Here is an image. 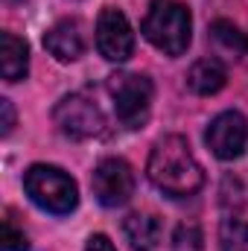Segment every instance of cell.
Wrapping results in <instances>:
<instances>
[{"instance_id":"cell-1","label":"cell","mask_w":248,"mask_h":251,"mask_svg":"<svg viewBox=\"0 0 248 251\" xmlns=\"http://www.w3.org/2000/svg\"><path fill=\"white\" fill-rule=\"evenodd\" d=\"M146 176L161 193L173 199H187L204 187V173L181 134H167L152 146Z\"/></svg>"},{"instance_id":"cell-8","label":"cell","mask_w":248,"mask_h":251,"mask_svg":"<svg viewBox=\"0 0 248 251\" xmlns=\"http://www.w3.org/2000/svg\"><path fill=\"white\" fill-rule=\"evenodd\" d=\"M204 140L219 161H234L246 152L248 120L240 111H222L210 120L207 131H204Z\"/></svg>"},{"instance_id":"cell-16","label":"cell","mask_w":248,"mask_h":251,"mask_svg":"<svg viewBox=\"0 0 248 251\" xmlns=\"http://www.w3.org/2000/svg\"><path fill=\"white\" fill-rule=\"evenodd\" d=\"M0 251H26V237L12 225V219H3V234H0Z\"/></svg>"},{"instance_id":"cell-6","label":"cell","mask_w":248,"mask_h":251,"mask_svg":"<svg viewBox=\"0 0 248 251\" xmlns=\"http://www.w3.org/2000/svg\"><path fill=\"white\" fill-rule=\"evenodd\" d=\"M91 187L102 207H123L134 196V170L123 158H102L94 167Z\"/></svg>"},{"instance_id":"cell-14","label":"cell","mask_w":248,"mask_h":251,"mask_svg":"<svg viewBox=\"0 0 248 251\" xmlns=\"http://www.w3.org/2000/svg\"><path fill=\"white\" fill-rule=\"evenodd\" d=\"M219 249L222 251H248V222L225 219L219 228Z\"/></svg>"},{"instance_id":"cell-10","label":"cell","mask_w":248,"mask_h":251,"mask_svg":"<svg viewBox=\"0 0 248 251\" xmlns=\"http://www.w3.org/2000/svg\"><path fill=\"white\" fill-rule=\"evenodd\" d=\"M123 234L131 251H155L161 243V219L155 213H128L123 219Z\"/></svg>"},{"instance_id":"cell-11","label":"cell","mask_w":248,"mask_h":251,"mask_svg":"<svg viewBox=\"0 0 248 251\" xmlns=\"http://www.w3.org/2000/svg\"><path fill=\"white\" fill-rule=\"evenodd\" d=\"M228 82V70L219 59H198L187 70V88L198 97H213L225 88Z\"/></svg>"},{"instance_id":"cell-18","label":"cell","mask_w":248,"mask_h":251,"mask_svg":"<svg viewBox=\"0 0 248 251\" xmlns=\"http://www.w3.org/2000/svg\"><path fill=\"white\" fill-rule=\"evenodd\" d=\"M0 111H3V128H0V131H3V134H9V131H12V126H15V108H12V102H9V100H6V97H3V100H0Z\"/></svg>"},{"instance_id":"cell-9","label":"cell","mask_w":248,"mask_h":251,"mask_svg":"<svg viewBox=\"0 0 248 251\" xmlns=\"http://www.w3.org/2000/svg\"><path fill=\"white\" fill-rule=\"evenodd\" d=\"M44 47L50 50V56H56L59 62H76L85 53V35H82V24L76 18H64L59 24H53L44 35Z\"/></svg>"},{"instance_id":"cell-5","label":"cell","mask_w":248,"mask_h":251,"mask_svg":"<svg viewBox=\"0 0 248 251\" xmlns=\"http://www.w3.org/2000/svg\"><path fill=\"white\" fill-rule=\"evenodd\" d=\"M53 123L59 126V131L64 137L88 140V137L102 134L105 117H102V111H99V105L94 100H88L82 94H67L53 108Z\"/></svg>"},{"instance_id":"cell-15","label":"cell","mask_w":248,"mask_h":251,"mask_svg":"<svg viewBox=\"0 0 248 251\" xmlns=\"http://www.w3.org/2000/svg\"><path fill=\"white\" fill-rule=\"evenodd\" d=\"M173 251H204V234L198 225H178L173 234Z\"/></svg>"},{"instance_id":"cell-13","label":"cell","mask_w":248,"mask_h":251,"mask_svg":"<svg viewBox=\"0 0 248 251\" xmlns=\"http://www.w3.org/2000/svg\"><path fill=\"white\" fill-rule=\"evenodd\" d=\"M210 38L225 56H234V59L248 56V35L231 21H213L210 24Z\"/></svg>"},{"instance_id":"cell-2","label":"cell","mask_w":248,"mask_h":251,"mask_svg":"<svg viewBox=\"0 0 248 251\" xmlns=\"http://www.w3.org/2000/svg\"><path fill=\"white\" fill-rule=\"evenodd\" d=\"M143 38L167 56H184L193 38V18L190 9L178 0H152L149 12L140 24Z\"/></svg>"},{"instance_id":"cell-4","label":"cell","mask_w":248,"mask_h":251,"mask_svg":"<svg viewBox=\"0 0 248 251\" xmlns=\"http://www.w3.org/2000/svg\"><path fill=\"white\" fill-rule=\"evenodd\" d=\"M108 94L114 102V114L125 128H140L152 111V82L143 73H114L108 79Z\"/></svg>"},{"instance_id":"cell-3","label":"cell","mask_w":248,"mask_h":251,"mask_svg":"<svg viewBox=\"0 0 248 251\" xmlns=\"http://www.w3.org/2000/svg\"><path fill=\"white\" fill-rule=\"evenodd\" d=\"M24 190H26V196L41 210L56 213V216L73 213L76 204H79V187H76V181L64 170L50 167V164H32L24 173Z\"/></svg>"},{"instance_id":"cell-7","label":"cell","mask_w":248,"mask_h":251,"mask_svg":"<svg viewBox=\"0 0 248 251\" xmlns=\"http://www.w3.org/2000/svg\"><path fill=\"white\" fill-rule=\"evenodd\" d=\"M97 50L108 62H125L134 50V29L114 6H105L97 18Z\"/></svg>"},{"instance_id":"cell-17","label":"cell","mask_w":248,"mask_h":251,"mask_svg":"<svg viewBox=\"0 0 248 251\" xmlns=\"http://www.w3.org/2000/svg\"><path fill=\"white\" fill-rule=\"evenodd\" d=\"M85 251H117V249L111 246V240L105 234H91L88 243H85Z\"/></svg>"},{"instance_id":"cell-12","label":"cell","mask_w":248,"mask_h":251,"mask_svg":"<svg viewBox=\"0 0 248 251\" xmlns=\"http://www.w3.org/2000/svg\"><path fill=\"white\" fill-rule=\"evenodd\" d=\"M0 70L6 82H21L29 70V47L15 32H3L0 38Z\"/></svg>"}]
</instances>
